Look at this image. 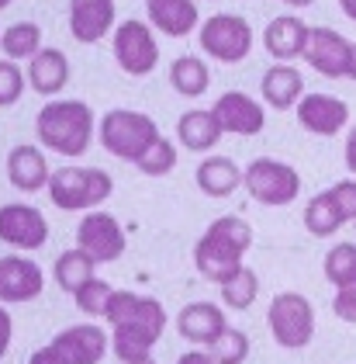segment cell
<instances>
[{
  "label": "cell",
  "instance_id": "23",
  "mask_svg": "<svg viewBox=\"0 0 356 364\" xmlns=\"http://www.w3.org/2000/svg\"><path fill=\"white\" fill-rule=\"evenodd\" d=\"M28 80L38 94H59L69 80V63L59 49H42L28 66Z\"/></svg>",
  "mask_w": 356,
  "mask_h": 364
},
{
  "label": "cell",
  "instance_id": "2",
  "mask_svg": "<svg viewBox=\"0 0 356 364\" xmlns=\"http://www.w3.org/2000/svg\"><path fill=\"white\" fill-rule=\"evenodd\" d=\"M252 247V229L239 215H221L204 229L194 247V264L208 281H232L243 271V257Z\"/></svg>",
  "mask_w": 356,
  "mask_h": 364
},
{
  "label": "cell",
  "instance_id": "15",
  "mask_svg": "<svg viewBox=\"0 0 356 364\" xmlns=\"http://www.w3.org/2000/svg\"><path fill=\"white\" fill-rule=\"evenodd\" d=\"M298 122L315 136H335L346 129L350 108H346V101H339L332 94H304L298 101Z\"/></svg>",
  "mask_w": 356,
  "mask_h": 364
},
{
  "label": "cell",
  "instance_id": "24",
  "mask_svg": "<svg viewBox=\"0 0 356 364\" xmlns=\"http://www.w3.org/2000/svg\"><path fill=\"white\" fill-rule=\"evenodd\" d=\"M243 173H246V170H239L228 156H208V160L197 167V188L211 198H225L243 184Z\"/></svg>",
  "mask_w": 356,
  "mask_h": 364
},
{
  "label": "cell",
  "instance_id": "36",
  "mask_svg": "<svg viewBox=\"0 0 356 364\" xmlns=\"http://www.w3.org/2000/svg\"><path fill=\"white\" fill-rule=\"evenodd\" d=\"M332 198H335L343 219L353 223L356 219V181H339V184H332Z\"/></svg>",
  "mask_w": 356,
  "mask_h": 364
},
{
  "label": "cell",
  "instance_id": "9",
  "mask_svg": "<svg viewBox=\"0 0 356 364\" xmlns=\"http://www.w3.org/2000/svg\"><path fill=\"white\" fill-rule=\"evenodd\" d=\"M38 354L49 364H97L108 354V333L101 326H90V323L69 326Z\"/></svg>",
  "mask_w": 356,
  "mask_h": 364
},
{
  "label": "cell",
  "instance_id": "16",
  "mask_svg": "<svg viewBox=\"0 0 356 364\" xmlns=\"http://www.w3.org/2000/svg\"><path fill=\"white\" fill-rule=\"evenodd\" d=\"M211 112L218 118L221 132H235V136H256V132L263 129V122H267L263 108H260L249 94H243V90L221 94Z\"/></svg>",
  "mask_w": 356,
  "mask_h": 364
},
{
  "label": "cell",
  "instance_id": "32",
  "mask_svg": "<svg viewBox=\"0 0 356 364\" xmlns=\"http://www.w3.org/2000/svg\"><path fill=\"white\" fill-rule=\"evenodd\" d=\"M208 358L215 364H243L249 358V336L243 330H225V333L208 347Z\"/></svg>",
  "mask_w": 356,
  "mask_h": 364
},
{
  "label": "cell",
  "instance_id": "26",
  "mask_svg": "<svg viewBox=\"0 0 356 364\" xmlns=\"http://www.w3.org/2000/svg\"><path fill=\"white\" fill-rule=\"evenodd\" d=\"M94 264H97V260H94L90 253H83L80 247L59 253V260H55V281H59V288L69 291V295H77L83 284L94 281Z\"/></svg>",
  "mask_w": 356,
  "mask_h": 364
},
{
  "label": "cell",
  "instance_id": "39",
  "mask_svg": "<svg viewBox=\"0 0 356 364\" xmlns=\"http://www.w3.org/2000/svg\"><path fill=\"white\" fill-rule=\"evenodd\" d=\"M346 167L356 173V125L350 129V139H346Z\"/></svg>",
  "mask_w": 356,
  "mask_h": 364
},
{
  "label": "cell",
  "instance_id": "35",
  "mask_svg": "<svg viewBox=\"0 0 356 364\" xmlns=\"http://www.w3.org/2000/svg\"><path fill=\"white\" fill-rule=\"evenodd\" d=\"M25 90V73L11 63V59H0V108L14 105Z\"/></svg>",
  "mask_w": 356,
  "mask_h": 364
},
{
  "label": "cell",
  "instance_id": "5",
  "mask_svg": "<svg viewBox=\"0 0 356 364\" xmlns=\"http://www.w3.org/2000/svg\"><path fill=\"white\" fill-rule=\"evenodd\" d=\"M156 139H160L156 122L142 112H121L118 108V112H108L101 118V142H104L108 153L121 156V160H135L138 164Z\"/></svg>",
  "mask_w": 356,
  "mask_h": 364
},
{
  "label": "cell",
  "instance_id": "27",
  "mask_svg": "<svg viewBox=\"0 0 356 364\" xmlns=\"http://www.w3.org/2000/svg\"><path fill=\"white\" fill-rule=\"evenodd\" d=\"M343 223H346V219H343V212H339V205H335V198H332V188L322 191V195H315L304 205V225H308L311 236H332Z\"/></svg>",
  "mask_w": 356,
  "mask_h": 364
},
{
  "label": "cell",
  "instance_id": "31",
  "mask_svg": "<svg viewBox=\"0 0 356 364\" xmlns=\"http://www.w3.org/2000/svg\"><path fill=\"white\" fill-rule=\"evenodd\" d=\"M256 295H260V278L249 267H243L235 278L221 284V302L228 309H249L256 302Z\"/></svg>",
  "mask_w": 356,
  "mask_h": 364
},
{
  "label": "cell",
  "instance_id": "37",
  "mask_svg": "<svg viewBox=\"0 0 356 364\" xmlns=\"http://www.w3.org/2000/svg\"><path fill=\"white\" fill-rule=\"evenodd\" d=\"M332 312H335L343 323H356V284L335 291V299H332Z\"/></svg>",
  "mask_w": 356,
  "mask_h": 364
},
{
  "label": "cell",
  "instance_id": "34",
  "mask_svg": "<svg viewBox=\"0 0 356 364\" xmlns=\"http://www.w3.org/2000/svg\"><path fill=\"white\" fill-rule=\"evenodd\" d=\"M73 299H77L80 312H87V316H108V306H111V299H114V288H111L108 281L94 278L90 284H83Z\"/></svg>",
  "mask_w": 356,
  "mask_h": 364
},
{
  "label": "cell",
  "instance_id": "11",
  "mask_svg": "<svg viewBox=\"0 0 356 364\" xmlns=\"http://www.w3.org/2000/svg\"><path fill=\"white\" fill-rule=\"evenodd\" d=\"M77 247L90 253L97 264H111L125 253V229L108 212H90L77 229Z\"/></svg>",
  "mask_w": 356,
  "mask_h": 364
},
{
  "label": "cell",
  "instance_id": "1",
  "mask_svg": "<svg viewBox=\"0 0 356 364\" xmlns=\"http://www.w3.org/2000/svg\"><path fill=\"white\" fill-rule=\"evenodd\" d=\"M111 323V347L121 364H149L152 361V343L166 330V309L156 299H145L135 291H114L108 306Z\"/></svg>",
  "mask_w": 356,
  "mask_h": 364
},
{
  "label": "cell",
  "instance_id": "40",
  "mask_svg": "<svg viewBox=\"0 0 356 364\" xmlns=\"http://www.w3.org/2000/svg\"><path fill=\"white\" fill-rule=\"evenodd\" d=\"M177 364H215V361H211L204 350H191V354H184V358H180Z\"/></svg>",
  "mask_w": 356,
  "mask_h": 364
},
{
  "label": "cell",
  "instance_id": "30",
  "mask_svg": "<svg viewBox=\"0 0 356 364\" xmlns=\"http://www.w3.org/2000/svg\"><path fill=\"white\" fill-rule=\"evenodd\" d=\"M326 278L339 288L356 284V243H339L326 253Z\"/></svg>",
  "mask_w": 356,
  "mask_h": 364
},
{
  "label": "cell",
  "instance_id": "44",
  "mask_svg": "<svg viewBox=\"0 0 356 364\" xmlns=\"http://www.w3.org/2000/svg\"><path fill=\"white\" fill-rule=\"evenodd\" d=\"M284 4H294V7H308L311 0H284Z\"/></svg>",
  "mask_w": 356,
  "mask_h": 364
},
{
  "label": "cell",
  "instance_id": "12",
  "mask_svg": "<svg viewBox=\"0 0 356 364\" xmlns=\"http://www.w3.org/2000/svg\"><path fill=\"white\" fill-rule=\"evenodd\" d=\"M0 240L18 250H38L49 240V223L31 205H4L0 208Z\"/></svg>",
  "mask_w": 356,
  "mask_h": 364
},
{
  "label": "cell",
  "instance_id": "17",
  "mask_svg": "<svg viewBox=\"0 0 356 364\" xmlns=\"http://www.w3.org/2000/svg\"><path fill=\"white\" fill-rule=\"evenodd\" d=\"M114 25V0H69V31L73 38L90 46L101 42Z\"/></svg>",
  "mask_w": 356,
  "mask_h": 364
},
{
  "label": "cell",
  "instance_id": "13",
  "mask_svg": "<svg viewBox=\"0 0 356 364\" xmlns=\"http://www.w3.org/2000/svg\"><path fill=\"white\" fill-rule=\"evenodd\" d=\"M42 267L28 257H0V302H31L42 295Z\"/></svg>",
  "mask_w": 356,
  "mask_h": 364
},
{
  "label": "cell",
  "instance_id": "3",
  "mask_svg": "<svg viewBox=\"0 0 356 364\" xmlns=\"http://www.w3.org/2000/svg\"><path fill=\"white\" fill-rule=\"evenodd\" d=\"M38 139L62 156H83L94 139V112L83 101H52L38 112Z\"/></svg>",
  "mask_w": 356,
  "mask_h": 364
},
{
  "label": "cell",
  "instance_id": "28",
  "mask_svg": "<svg viewBox=\"0 0 356 364\" xmlns=\"http://www.w3.org/2000/svg\"><path fill=\"white\" fill-rule=\"evenodd\" d=\"M0 46H4V53L11 59H35L42 49V31L35 21H14L11 28L0 35Z\"/></svg>",
  "mask_w": 356,
  "mask_h": 364
},
{
  "label": "cell",
  "instance_id": "45",
  "mask_svg": "<svg viewBox=\"0 0 356 364\" xmlns=\"http://www.w3.org/2000/svg\"><path fill=\"white\" fill-rule=\"evenodd\" d=\"M7 4H11V0H0V11H4V7H7Z\"/></svg>",
  "mask_w": 356,
  "mask_h": 364
},
{
  "label": "cell",
  "instance_id": "22",
  "mask_svg": "<svg viewBox=\"0 0 356 364\" xmlns=\"http://www.w3.org/2000/svg\"><path fill=\"white\" fill-rule=\"evenodd\" d=\"M260 90H263V97H267L270 108L287 112V108H294V101H301L304 97V80H301V73H298L294 66L277 63V66H270V70L263 73Z\"/></svg>",
  "mask_w": 356,
  "mask_h": 364
},
{
  "label": "cell",
  "instance_id": "33",
  "mask_svg": "<svg viewBox=\"0 0 356 364\" xmlns=\"http://www.w3.org/2000/svg\"><path fill=\"white\" fill-rule=\"evenodd\" d=\"M173 167H177V149H173V142L163 139V136L152 142V146L145 149V156L138 160V170L149 173V177H163V173H169Z\"/></svg>",
  "mask_w": 356,
  "mask_h": 364
},
{
  "label": "cell",
  "instance_id": "29",
  "mask_svg": "<svg viewBox=\"0 0 356 364\" xmlns=\"http://www.w3.org/2000/svg\"><path fill=\"white\" fill-rule=\"evenodd\" d=\"M169 84L177 87L184 97H197L208 87V66L197 56H180L169 66Z\"/></svg>",
  "mask_w": 356,
  "mask_h": 364
},
{
  "label": "cell",
  "instance_id": "14",
  "mask_svg": "<svg viewBox=\"0 0 356 364\" xmlns=\"http://www.w3.org/2000/svg\"><path fill=\"white\" fill-rule=\"evenodd\" d=\"M350 46H353V42H346L339 31L311 28L304 59H308L311 70H318L322 77H346V70H350Z\"/></svg>",
  "mask_w": 356,
  "mask_h": 364
},
{
  "label": "cell",
  "instance_id": "6",
  "mask_svg": "<svg viewBox=\"0 0 356 364\" xmlns=\"http://www.w3.org/2000/svg\"><path fill=\"white\" fill-rule=\"evenodd\" d=\"M267 319H270L274 340L280 347H287V350L308 347L311 336H315V309L298 291H280V295H274Z\"/></svg>",
  "mask_w": 356,
  "mask_h": 364
},
{
  "label": "cell",
  "instance_id": "19",
  "mask_svg": "<svg viewBox=\"0 0 356 364\" xmlns=\"http://www.w3.org/2000/svg\"><path fill=\"white\" fill-rule=\"evenodd\" d=\"M308 35L311 28L304 25L301 18H294V14H280L274 18L267 31H263V42H267V53L274 59H294V56H304V49H308Z\"/></svg>",
  "mask_w": 356,
  "mask_h": 364
},
{
  "label": "cell",
  "instance_id": "7",
  "mask_svg": "<svg viewBox=\"0 0 356 364\" xmlns=\"http://www.w3.org/2000/svg\"><path fill=\"white\" fill-rule=\"evenodd\" d=\"M243 184H246L249 195L256 201H263V205H287L301 191L298 170L280 164V160H267V156L249 164L246 173H243Z\"/></svg>",
  "mask_w": 356,
  "mask_h": 364
},
{
  "label": "cell",
  "instance_id": "46",
  "mask_svg": "<svg viewBox=\"0 0 356 364\" xmlns=\"http://www.w3.org/2000/svg\"><path fill=\"white\" fill-rule=\"evenodd\" d=\"M149 364H156V361H149Z\"/></svg>",
  "mask_w": 356,
  "mask_h": 364
},
{
  "label": "cell",
  "instance_id": "21",
  "mask_svg": "<svg viewBox=\"0 0 356 364\" xmlns=\"http://www.w3.org/2000/svg\"><path fill=\"white\" fill-rule=\"evenodd\" d=\"M145 11H149V21L173 38H184L197 28V4L194 0H145Z\"/></svg>",
  "mask_w": 356,
  "mask_h": 364
},
{
  "label": "cell",
  "instance_id": "10",
  "mask_svg": "<svg viewBox=\"0 0 356 364\" xmlns=\"http://www.w3.org/2000/svg\"><path fill=\"white\" fill-rule=\"evenodd\" d=\"M114 56H118V66L132 77H145L156 70V59H160V49H156V38L145 21H125L121 28L114 31Z\"/></svg>",
  "mask_w": 356,
  "mask_h": 364
},
{
  "label": "cell",
  "instance_id": "25",
  "mask_svg": "<svg viewBox=\"0 0 356 364\" xmlns=\"http://www.w3.org/2000/svg\"><path fill=\"white\" fill-rule=\"evenodd\" d=\"M177 136H180V142L187 149L201 153V149H211L221 139V125L215 112H187L177 122Z\"/></svg>",
  "mask_w": 356,
  "mask_h": 364
},
{
  "label": "cell",
  "instance_id": "4",
  "mask_svg": "<svg viewBox=\"0 0 356 364\" xmlns=\"http://www.w3.org/2000/svg\"><path fill=\"white\" fill-rule=\"evenodd\" d=\"M111 191H114V181L97 167H62V170H55L52 181H49L52 205L55 208H66V212L94 208Z\"/></svg>",
  "mask_w": 356,
  "mask_h": 364
},
{
  "label": "cell",
  "instance_id": "38",
  "mask_svg": "<svg viewBox=\"0 0 356 364\" xmlns=\"http://www.w3.org/2000/svg\"><path fill=\"white\" fill-rule=\"evenodd\" d=\"M11 330H14L11 312H7V309H0V358H4V354H7V347H11Z\"/></svg>",
  "mask_w": 356,
  "mask_h": 364
},
{
  "label": "cell",
  "instance_id": "20",
  "mask_svg": "<svg viewBox=\"0 0 356 364\" xmlns=\"http://www.w3.org/2000/svg\"><path fill=\"white\" fill-rule=\"evenodd\" d=\"M7 177H11V184L18 191H38V188H45L52 181V173L45 167V156L35 146H28V142L14 146L7 153Z\"/></svg>",
  "mask_w": 356,
  "mask_h": 364
},
{
  "label": "cell",
  "instance_id": "41",
  "mask_svg": "<svg viewBox=\"0 0 356 364\" xmlns=\"http://www.w3.org/2000/svg\"><path fill=\"white\" fill-rule=\"evenodd\" d=\"M339 7H343V14H346L350 21H356V0H339Z\"/></svg>",
  "mask_w": 356,
  "mask_h": 364
},
{
  "label": "cell",
  "instance_id": "8",
  "mask_svg": "<svg viewBox=\"0 0 356 364\" xmlns=\"http://www.w3.org/2000/svg\"><path fill=\"white\" fill-rule=\"evenodd\" d=\"M201 49L221 63H239L252 49V28L239 14H215L201 25Z\"/></svg>",
  "mask_w": 356,
  "mask_h": 364
},
{
  "label": "cell",
  "instance_id": "42",
  "mask_svg": "<svg viewBox=\"0 0 356 364\" xmlns=\"http://www.w3.org/2000/svg\"><path fill=\"white\" fill-rule=\"evenodd\" d=\"M346 77H350V80H356V42L350 46V70H346Z\"/></svg>",
  "mask_w": 356,
  "mask_h": 364
},
{
  "label": "cell",
  "instance_id": "18",
  "mask_svg": "<svg viewBox=\"0 0 356 364\" xmlns=\"http://www.w3.org/2000/svg\"><path fill=\"white\" fill-rule=\"evenodd\" d=\"M177 330H180L184 340H191V343L211 347V343L228 330V323H225V312H221L218 306H211V302H191V306L180 312Z\"/></svg>",
  "mask_w": 356,
  "mask_h": 364
},
{
  "label": "cell",
  "instance_id": "43",
  "mask_svg": "<svg viewBox=\"0 0 356 364\" xmlns=\"http://www.w3.org/2000/svg\"><path fill=\"white\" fill-rule=\"evenodd\" d=\"M28 364H49V361H45V358H42V354L35 350V354H31V361H28Z\"/></svg>",
  "mask_w": 356,
  "mask_h": 364
}]
</instances>
